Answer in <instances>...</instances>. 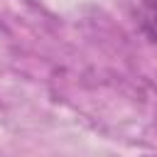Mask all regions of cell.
<instances>
[{
    "label": "cell",
    "instance_id": "cell-1",
    "mask_svg": "<svg viewBox=\"0 0 157 157\" xmlns=\"http://www.w3.org/2000/svg\"><path fill=\"white\" fill-rule=\"evenodd\" d=\"M140 25L150 34V39L157 42V0H147L140 12Z\"/></svg>",
    "mask_w": 157,
    "mask_h": 157
}]
</instances>
